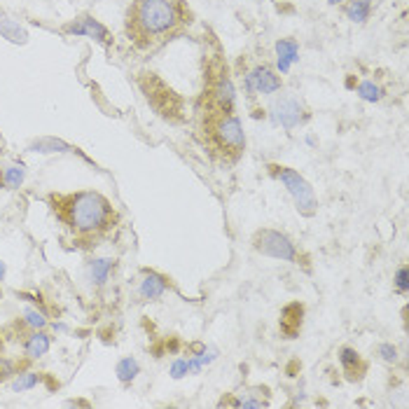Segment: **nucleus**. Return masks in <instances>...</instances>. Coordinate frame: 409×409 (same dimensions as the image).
I'll return each mask as SVG.
<instances>
[{
    "mask_svg": "<svg viewBox=\"0 0 409 409\" xmlns=\"http://www.w3.org/2000/svg\"><path fill=\"white\" fill-rule=\"evenodd\" d=\"M201 101L206 103L203 110L234 112V84L227 75V66L223 61H213V64L206 66Z\"/></svg>",
    "mask_w": 409,
    "mask_h": 409,
    "instance_id": "nucleus-4",
    "label": "nucleus"
},
{
    "mask_svg": "<svg viewBox=\"0 0 409 409\" xmlns=\"http://www.w3.org/2000/svg\"><path fill=\"white\" fill-rule=\"evenodd\" d=\"M379 356H382V360H386V362H397V349L393 344H382L379 346Z\"/></svg>",
    "mask_w": 409,
    "mask_h": 409,
    "instance_id": "nucleus-25",
    "label": "nucleus"
},
{
    "mask_svg": "<svg viewBox=\"0 0 409 409\" xmlns=\"http://www.w3.org/2000/svg\"><path fill=\"white\" fill-rule=\"evenodd\" d=\"M47 203L79 248L96 246L119 223V213L110 199L94 190L52 192L47 195Z\"/></svg>",
    "mask_w": 409,
    "mask_h": 409,
    "instance_id": "nucleus-1",
    "label": "nucleus"
},
{
    "mask_svg": "<svg viewBox=\"0 0 409 409\" xmlns=\"http://www.w3.org/2000/svg\"><path fill=\"white\" fill-rule=\"evenodd\" d=\"M0 354H3V332H0Z\"/></svg>",
    "mask_w": 409,
    "mask_h": 409,
    "instance_id": "nucleus-29",
    "label": "nucleus"
},
{
    "mask_svg": "<svg viewBox=\"0 0 409 409\" xmlns=\"http://www.w3.org/2000/svg\"><path fill=\"white\" fill-rule=\"evenodd\" d=\"M199 134H201L208 155L225 166L236 164L246 150V134H243V127L234 112L201 110Z\"/></svg>",
    "mask_w": 409,
    "mask_h": 409,
    "instance_id": "nucleus-3",
    "label": "nucleus"
},
{
    "mask_svg": "<svg viewBox=\"0 0 409 409\" xmlns=\"http://www.w3.org/2000/svg\"><path fill=\"white\" fill-rule=\"evenodd\" d=\"M269 173L274 175L276 180H281L286 185V190L290 192V197L297 203V211L304 215H314L316 211V195H314V187H311L306 180L299 175L295 169L281 166V164H269Z\"/></svg>",
    "mask_w": 409,
    "mask_h": 409,
    "instance_id": "nucleus-5",
    "label": "nucleus"
},
{
    "mask_svg": "<svg viewBox=\"0 0 409 409\" xmlns=\"http://www.w3.org/2000/svg\"><path fill=\"white\" fill-rule=\"evenodd\" d=\"M281 84H283L281 77H278L269 66H258L255 71H251L246 75V87H248V94L251 96L276 94L278 89H281Z\"/></svg>",
    "mask_w": 409,
    "mask_h": 409,
    "instance_id": "nucleus-9",
    "label": "nucleus"
},
{
    "mask_svg": "<svg viewBox=\"0 0 409 409\" xmlns=\"http://www.w3.org/2000/svg\"><path fill=\"white\" fill-rule=\"evenodd\" d=\"M12 325L21 327V332L14 337V339H19L21 334L28 332V330H45V327H47V318H45L42 311H38V309H26L24 316H21L19 321H14Z\"/></svg>",
    "mask_w": 409,
    "mask_h": 409,
    "instance_id": "nucleus-16",
    "label": "nucleus"
},
{
    "mask_svg": "<svg viewBox=\"0 0 409 409\" xmlns=\"http://www.w3.org/2000/svg\"><path fill=\"white\" fill-rule=\"evenodd\" d=\"M5 278V262H0V281Z\"/></svg>",
    "mask_w": 409,
    "mask_h": 409,
    "instance_id": "nucleus-27",
    "label": "nucleus"
},
{
    "mask_svg": "<svg viewBox=\"0 0 409 409\" xmlns=\"http://www.w3.org/2000/svg\"><path fill=\"white\" fill-rule=\"evenodd\" d=\"M115 372H117L119 382H122L124 386H129L136 379V374L140 372V365H138V360H136V358H122V360L117 362Z\"/></svg>",
    "mask_w": 409,
    "mask_h": 409,
    "instance_id": "nucleus-18",
    "label": "nucleus"
},
{
    "mask_svg": "<svg viewBox=\"0 0 409 409\" xmlns=\"http://www.w3.org/2000/svg\"><path fill=\"white\" fill-rule=\"evenodd\" d=\"M253 248L258 253L267 255V258H276L283 262H295L297 260V251H295V243L286 234L276 230H260L253 236Z\"/></svg>",
    "mask_w": 409,
    "mask_h": 409,
    "instance_id": "nucleus-6",
    "label": "nucleus"
},
{
    "mask_svg": "<svg viewBox=\"0 0 409 409\" xmlns=\"http://www.w3.org/2000/svg\"><path fill=\"white\" fill-rule=\"evenodd\" d=\"M302 321H304V304L290 302L281 309V332L286 339H295L302 330Z\"/></svg>",
    "mask_w": 409,
    "mask_h": 409,
    "instance_id": "nucleus-12",
    "label": "nucleus"
},
{
    "mask_svg": "<svg viewBox=\"0 0 409 409\" xmlns=\"http://www.w3.org/2000/svg\"><path fill=\"white\" fill-rule=\"evenodd\" d=\"M169 288V278L157 274V271H143V281L138 286V297L143 302H155L162 297Z\"/></svg>",
    "mask_w": 409,
    "mask_h": 409,
    "instance_id": "nucleus-13",
    "label": "nucleus"
},
{
    "mask_svg": "<svg viewBox=\"0 0 409 409\" xmlns=\"http://www.w3.org/2000/svg\"><path fill=\"white\" fill-rule=\"evenodd\" d=\"M187 370H190V362H187V360H183V358H180V360H175L173 365H171V377H173V379L185 377Z\"/></svg>",
    "mask_w": 409,
    "mask_h": 409,
    "instance_id": "nucleus-26",
    "label": "nucleus"
},
{
    "mask_svg": "<svg viewBox=\"0 0 409 409\" xmlns=\"http://www.w3.org/2000/svg\"><path fill=\"white\" fill-rule=\"evenodd\" d=\"M344 14L354 24H365L372 14V0H346Z\"/></svg>",
    "mask_w": 409,
    "mask_h": 409,
    "instance_id": "nucleus-17",
    "label": "nucleus"
},
{
    "mask_svg": "<svg viewBox=\"0 0 409 409\" xmlns=\"http://www.w3.org/2000/svg\"><path fill=\"white\" fill-rule=\"evenodd\" d=\"M190 24L192 10L185 0H132L124 31L138 52H152L178 38Z\"/></svg>",
    "mask_w": 409,
    "mask_h": 409,
    "instance_id": "nucleus-2",
    "label": "nucleus"
},
{
    "mask_svg": "<svg viewBox=\"0 0 409 409\" xmlns=\"http://www.w3.org/2000/svg\"><path fill=\"white\" fill-rule=\"evenodd\" d=\"M407 276H409V269H407V264H402L395 274V290L400 295H407V290H409V278Z\"/></svg>",
    "mask_w": 409,
    "mask_h": 409,
    "instance_id": "nucleus-24",
    "label": "nucleus"
},
{
    "mask_svg": "<svg viewBox=\"0 0 409 409\" xmlns=\"http://www.w3.org/2000/svg\"><path fill=\"white\" fill-rule=\"evenodd\" d=\"M327 3H330V5H342L344 0H327Z\"/></svg>",
    "mask_w": 409,
    "mask_h": 409,
    "instance_id": "nucleus-28",
    "label": "nucleus"
},
{
    "mask_svg": "<svg viewBox=\"0 0 409 409\" xmlns=\"http://www.w3.org/2000/svg\"><path fill=\"white\" fill-rule=\"evenodd\" d=\"M16 374V365H14V360H10V358H5V356H0V384H5V382H10Z\"/></svg>",
    "mask_w": 409,
    "mask_h": 409,
    "instance_id": "nucleus-23",
    "label": "nucleus"
},
{
    "mask_svg": "<svg viewBox=\"0 0 409 409\" xmlns=\"http://www.w3.org/2000/svg\"><path fill=\"white\" fill-rule=\"evenodd\" d=\"M271 115L283 129H295L309 119V110H306L304 101L297 94L286 92L271 101Z\"/></svg>",
    "mask_w": 409,
    "mask_h": 409,
    "instance_id": "nucleus-7",
    "label": "nucleus"
},
{
    "mask_svg": "<svg viewBox=\"0 0 409 409\" xmlns=\"http://www.w3.org/2000/svg\"><path fill=\"white\" fill-rule=\"evenodd\" d=\"M0 33L12 42H26V31L19 24H14L12 19H0Z\"/></svg>",
    "mask_w": 409,
    "mask_h": 409,
    "instance_id": "nucleus-21",
    "label": "nucleus"
},
{
    "mask_svg": "<svg viewBox=\"0 0 409 409\" xmlns=\"http://www.w3.org/2000/svg\"><path fill=\"white\" fill-rule=\"evenodd\" d=\"M358 94H360L362 101H370V103H377V101L384 96L382 87H377L374 82H362L360 87H358Z\"/></svg>",
    "mask_w": 409,
    "mask_h": 409,
    "instance_id": "nucleus-22",
    "label": "nucleus"
},
{
    "mask_svg": "<svg viewBox=\"0 0 409 409\" xmlns=\"http://www.w3.org/2000/svg\"><path fill=\"white\" fill-rule=\"evenodd\" d=\"M0 145H3V136H0Z\"/></svg>",
    "mask_w": 409,
    "mask_h": 409,
    "instance_id": "nucleus-30",
    "label": "nucleus"
},
{
    "mask_svg": "<svg viewBox=\"0 0 409 409\" xmlns=\"http://www.w3.org/2000/svg\"><path fill=\"white\" fill-rule=\"evenodd\" d=\"M40 374L38 372H16V379L12 382V391L14 393H24V391H31V388H36V386L40 384Z\"/></svg>",
    "mask_w": 409,
    "mask_h": 409,
    "instance_id": "nucleus-20",
    "label": "nucleus"
},
{
    "mask_svg": "<svg viewBox=\"0 0 409 409\" xmlns=\"http://www.w3.org/2000/svg\"><path fill=\"white\" fill-rule=\"evenodd\" d=\"M19 342L21 349H24L26 360H40L52 349V334H47L45 330H28L21 334Z\"/></svg>",
    "mask_w": 409,
    "mask_h": 409,
    "instance_id": "nucleus-10",
    "label": "nucleus"
},
{
    "mask_svg": "<svg viewBox=\"0 0 409 409\" xmlns=\"http://www.w3.org/2000/svg\"><path fill=\"white\" fill-rule=\"evenodd\" d=\"M339 362H342L346 382L356 384V382H360V379L365 377L367 362L362 360V356L358 354L356 349H351V346H342V349H339Z\"/></svg>",
    "mask_w": 409,
    "mask_h": 409,
    "instance_id": "nucleus-11",
    "label": "nucleus"
},
{
    "mask_svg": "<svg viewBox=\"0 0 409 409\" xmlns=\"http://www.w3.org/2000/svg\"><path fill=\"white\" fill-rule=\"evenodd\" d=\"M276 54H278V71L288 73L290 66L299 59V47L295 38H283L276 42Z\"/></svg>",
    "mask_w": 409,
    "mask_h": 409,
    "instance_id": "nucleus-14",
    "label": "nucleus"
},
{
    "mask_svg": "<svg viewBox=\"0 0 409 409\" xmlns=\"http://www.w3.org/2000/svg\"><path fill=\"white\" fill-rule=\"evenodd\" d=\"M115 271V260L110 258H99L94 262H89V276H92V283L96 288L106 286L110 281V274Z\"/></svg>",
    "mask_w": 409,
    "mask_h": 409,
    "instance_id": "nucleus-15",
    "label": "nucleus"
},
{
    "mask_svg": "<svg viewBox=\"0 0 409 409\" xmlns=\"http://www.w3.org/2000/svg\"><path fill=\"white\" fill-rule=\"evenodd\" d=\"M64 33H73V36H87V38L96 40L99 45H103V47L112 45V36L108 33V28L101 24V21H96L94 16H89V14H82V16H77L75 21L66 24Z\"/></svg>",
    "mask_w": 409,
    "mask_h": 409,
    "instance_id": "nucleus-8",
    "label": "nucleus"
},
{
    "mask_svg": "<svg viewBox=\"0 0 409 409\" xmlns=\"http://www.w3.org/2000/svg\"><path fill=\"white\" fill-rule=\"evenodd\" d=\"M24 169L21 166H8L3 169V173H0V187H5V190H16V187H21L24 183Z\"/></svg>",
    "mask_w": 409,
    "mask_h": 409,
    "instance_id": "nucleus-19",
    "label": "nucleus"
}]
</instances>
